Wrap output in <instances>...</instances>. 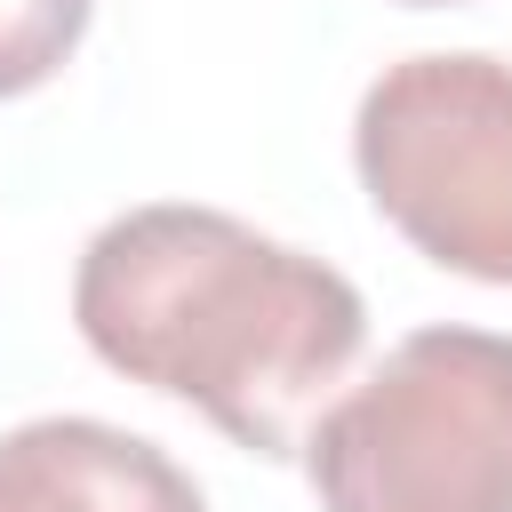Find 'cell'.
<instances>
[{
	"label": "cell",
	"instance_id": "6da1fadb",
	"mask_svg": "<svg viewBox=\"0 0 512 512\" xmlns=\"http://www.w3.org/2000/svg\"><path fill=\"white\" fill-rule=\"evenodd\" d=\"M80 344L184 408L232 448L288 464L368 344L360 288L232 208L144 200L88 232L72 264Z\"/></svg>",
	"mask_w": 512,
	"mask_h": 512
},
{
	"label": "cell",
	"instance_id": "8992f818",
	"mask_svg": "<svg viewBox=\"0 0 512 512\" xmlns=\"http://www.w3.org/2000/svg\"><path fill=\"white\" fill-rule=\"evenodd\" d=\"M400 8H456V0H400Z\"/></svg>",
	"mask_w": 512,
	"mask_h": 512
},
{
	"label": "cell",
	"instance_id": "3957f363",
	"mask_svg": "<svg viewBox=\"0 0 512 512\" xmlns=\"http://www.w3.org/2000/svg\"><path fill=\"white\" fill-rule=\"evenodd\" d=\"M352 168L416 256L512 288V56L424 48L384 64L352 112Z\"/></svg>",
	"mask_w": 512,
	"mask_h": 512
},
{
	"label": "cell",
	"instance_id": "277c9868",
	"mask_svg": "<svg viewBox=\"0 0 512 512\" xmlns=\"http://www.w3.org/2000/svg\"><path fill=\"white\" fill-rule=\"evenodd\" d=\"M0 512H208V496L128 424L32 416L0 432Z\"/></svg>",
	"mask_w": 512,
	"mask_h": 512
},
{
	"label": "cell",
	"instance_id": "7a4b0ae2",
	"mask_svg": "<svg viewBox=\"0 0 512 512\" xmlns=\"http://www.w3.org/2000/svg\"><path fill=\"white\" fill-rule=\"evenodd\" d=\"M296 456L320 512H512V336L408 328Z\"/></svg>",
	"mask_w": 512,
	"mask_h": 512
},
{
	"label": "cell",
	"instance_id": "5b68a950",
	"mask_svg": "<svg viewBox=\"0 0 512 512\" xmlns=\"http://www.w3.org/2000/svg\"><path fill=\"white\" fill-rule=\"evenodd\" d=\"M96 0H0V96L48 88L88 40Z\"/></svg>",
	"mask_w": 512,
	"mask_h": 512
}]
</instances>
